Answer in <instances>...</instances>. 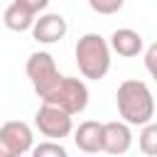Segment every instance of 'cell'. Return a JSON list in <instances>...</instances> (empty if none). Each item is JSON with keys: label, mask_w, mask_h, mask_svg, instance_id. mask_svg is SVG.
<instances>
[{"label": "cell", "mask_w": 157, "mask_h": 157, "mask_svg": "<svg viewBox=\"0 0 157 157\" xmlns=\"http://www.w3.org/2000/svg\"><path fill=\"white\" fill-rule=\"evenodd\" d=\"M115 105H118V113L125 123L130 125H145L152 120L155 115V98H152V91L145 81H137V78H128L118 86L115 91Z\"/></svg>", "instance_id": "cell-1"}, {"label": "cell", "mask_w": 157, "mask_h": 157, "mask_svg": "<svg viewBox=\"0 0 157 157\" xmlns=\"http://www.w3.org/2000/svg\"><path fill=\"white\" fill-rule=\"evenodd\" d=\"M110 42L98 32H86L83 37H78L74 49L78 74L88 81H101L110 71Z\"/></svg>", "instance_id": "cell-2"}, {"label": "cell", "mask_w": 157, "mask_h": 157, "mask_svg": "<svg viewBox=\"0 0 157 157\" xmlns=\"http://www.w3.org/2000/svg\"><path fill=\"white\" fill-rule=\"evenodd\" d=\"M42 103H52V105H56L71 115L83 113L88 105V86L76 76H61L59 83L49 93L42 96Z\"/></svg>", "instance_id": "cell-3"}, {"label": "cell", "mask_w": 157, "mask_h": 157, "mask_svg": "<svg viewBox=\"0 0 157 157\" xmlns=\"http://www.w3.org/2000/svg\"><path fill=\"white\" fill-rule=\"evenodd\" d=\"M25 71H27V78L32 81V88L39 98L44 93H49L59 83V78L64 76V74H59L56 61L49 52H32L27 64H25Z\"/></svg>", "instance_id": "cell-4"}, {"label": "cell", "mask_w": 157, "mask_h": 157, "mask_svg": "<svg viewBox=\"0 0 157 157\" xmlns=\"http://www.w3.org/2000/svg\"><path fill=\"white\" fill-rule=\"evenodd\" d=\"M34 128L47 140H61L74 135V115L52 103H42L34 113Z\"/></svg>", "instance_id": "cell-5"}, {"label": "cell", "mask_w": 157, "mask_h": 157, "mask_svg": "<svg viewBox=\"0 0 157 157\" xmlns=\"http://www.w3.org/2000/svg\"><path fill=\"white\" fill-rule=\"evenodd\" d=\"M34 137L32 128L22 120H7L0 125V157H20L32 152Z\"/></svg>", "instance_id": "cell-6"}, {"label": "cell", "mask_w": 157, "mask_h": 157, "mask_svg": "<svg viewBox=\"0 0 157 157\" xmlns=\"http://www.w3.org/2000/svg\"><path fill=\"white\" fill-rule=\"evenodd\" d=\"M66 32H69V25H66L64 15H59V12H44L32 25V37L42 44H54V42L64 39Z\"/></svg>", "instance_id": "cell-7"}, {"label": "cell", "mask_w": 157, "mask_h": 157, "mask_svg": "<svg viewBox=\"0 0 157 157\" xmlns=\"http://www.w3.org/2000/svg\"><path fill=\"white\" fill-rule=\"evenodd\" d=\"M132 147V130L125 120L103 123V152L108 155H125Z\"/></svg>", "instance_id": "cell-8"}, {"label": "cell", "mask_w": 157, "mask_h": 157, "mask_svg": "<svg viewBox=\"0 0 157 157\" xmlns=\"http://www.w3.org/2000/svg\"><path fill=\"white\" fill-rule=\"evenodd\" d=\"M74 145L88 155L103 152V123H98V120L78 123V128H74Z\"/></svg>", "instance_id": "cell-9"}, {"label": "cell", "mask_w": 157, "mask_h": 157, "mask_svg": "<svg viewBox=\"0 0 157 157\" xmlns=\"http://www.w3.org/2000/svg\"><path fill=\"white\" fill-rule=\"evenodd\" d=\"M110 49L118 54V56H125V59H132L142 52V34L130 29V27H120V29H113L110 34Z\"/></svg>", "instance_id": "cell-10"}, {"label": "cell", "mask_w": 157, "mask_h": 157, "mask_svg": "<svg viewBox=\"0 0 157 157\" xmlns=\"http://www.w3.org/2000/svg\"><path fill=\"white\" fill-rule=\"evenodd\" d=\"M34 20H37V15L32 10H27L25 5H20L17 0H12L5 7V12H2V22H5V27L10 32H27V29H32Z\"/></svg>", "instance_id": "cell-11"}, {"label": "cell", "mask_w": 157, "mask_h": 157, "mask_svg": "<svg viewBox=\"0 0 157 157\" xmlns=\"http://www.w3.org/2000/svg\"><path fill=\"white\" fill-rule=\"evenodd\" d=\"M137 147L142 155H150V157H157V123H145L140 135H137Z\"/></svg>", "instance_id": "cell-12"}, {"label": "cell", "mask_w": 157, "mask_h": 157, "mask_svg": "<svg viewBox=\"0 0 157 157\" xmlns=\"http://www.w3.org/2000/svg\"><path fill=\"white\" fill-rule=\"evenodd\" d=\"M32 155L34 157H66V147L61 145V140H44L32 147Z\"/></svg>", "instance_id": "cell-13"}, {"label": "cell", "mask_w": 157, "mask_h": 157, "mask_svg": "<svg viewBox=\"0 0 157 157\" xmlns=\"http://www.w3.org/2000/svg\"><path fill=\"white\" fill-rule=\"evenodd\" d=\"M125 5V0H88V7L98 15H115L120 12Z\"/></svg>", "instance_id": "cell-14"}, {"label": "cell", "mask_w": 157, "mask_h": 157, "mask_svg": "<svg viewBox=\"0 0 157 157\" xmlns=\"http://www.w3.org/2000/svg\"><path fill=\"white\" fill-rule=\"evenodd\" d=\"M145 69H147V74L157 81V42H152V44L145 49Z\"/></svg>", "instance_id": "cell-15"}, {"label": "cell", "mask_w": 157, "mask_h": 157, "mask_svg": "<svg viewBox=\"0 0 157 157\" xmlns=\"http://www.w3.org/2000/svg\"><path fill=\"white\" fill-rule=\"evenodd\" d=\"M20 5H25L27 10H32L34 15H42L44 10H47V5H49V0H17Z\"/></svg>", "instance_id": "cell-16"}]
</instances>
